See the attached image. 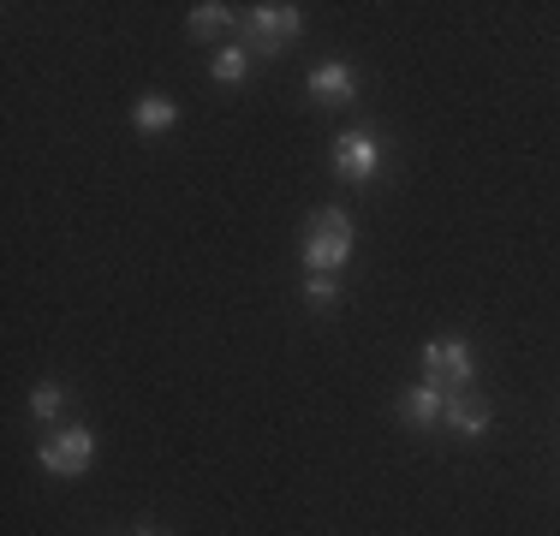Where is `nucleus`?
<instances>
[{"label":"nucleus","mask_w":560,"mask_h":536,"mask_svg":"<svg viewBox=\"0 0 560 536\" xmlns=\"http://www.w3.org/2000/svg\"><path fill=\"white\" fill-rule=\"evenodd\" d=\"M60 406H66V387L60 382H36L31 387V418H60Z\"/></svg>","instance_id":"12"},{"label":"nucleus","mask_w":560,"mask_h":536,"mask_svg":"<svg viewBox=\"0 0 560 536\" xmlns=\"http://www.w3.org/2000/svg\"><path fill=\"white\" fill-rule=\"evenodd\" d=\"M131 536H167V531H155V525H143V531H131Z\"/></svg>","instance_id":"14"},{"label":"nucleus","mask_w":560,"mask_h":536,"mask_svg":"<svg viewBox=\"0 0 560 536\" xmlns=\"http://www.w3.org/2000/svg\"><path fill=\"white\" fill-rule=\"evenodd\" d=\"M346 257H352V221H346V209L311 214V226H304V263H311V275H340Z\"/></svg>","instance_id":"1"},{"label":"nucleus","mask_w":560,"mask_h":536,"mask_svg":"<svg viewBox=\"0 0 560 536\" xmlns=\"http://www.w3.org/2000/svg\"><path fill=\"white\" fill-rule=\"evenodd\" d=\"M442 423L453 429V435L477 441V435H489V423H495V411H489L483 399H471V394H447V411H442Z\"/></svg>","instance_id":"8"},{"label":"nucleus","mask_w":560,"mask_h":536,"mask_svg":"<svg viewBox=\"0 0 560 536\" xmlns=\"http://www.w3.org/2000/svg\"><path fill=\"white\" fill-rule=\"evenodd\" d=\"M36 459H43L48 477H78V471H90V459H96V435H90V429H60V435L43 441Z\"/></svg>","instance_id":"4"},{"label":"nucleus","mask_w":560,"mask_h":536,"mask_svg":"<svg viewBox=\"0 0 560 536\" xmlns=\"http://www.w3.org/2000/svg\"><path fill=\"white\" fill-rule=\"evenodd\" d=\"M304 90H311L323 107H346V102H358V72H352V60H323L311 78H304Z\"/></svg>","instance_id":"6"},{"label":"nucleus","mask_w":560,"mask_h":536,"mask_svg":"<svg viewBox=\"0 0 560 536\" xmlns=\"http://www.w3.org/2000/svg\"><path fill=\"white\" fill-rule=\"evenodd\" d=\"M245 72H250V48H215V60H209L215 84H245Z\"/></svg>","instance_id":"11"},{"label":"nucleus","mask_w":560,"mask_h":536,"mask_svg":"<svg viewBox=\"0 0 560 536\" xmlns=\"http://www.w3.org/2000/svg\"><path fill=\"white\" fill-rule=\"evenodd\" d=\"M304 299H311V311H335V304H340V280L335 275H311Z\"/></svg>","instance_id":"13"},{"label":"nucleus","mask_w":560,"mask_h":536,"mask_svg":"<svg viewBox=\"0 0 560 536\" xmlns=\"http://www.w3.org/2000/svg\"><path fill=\"white\" fill-rule=\"evenodd\" d=\"M423 382H435L442 394H471L477 382V352L465 340H453V334H442V340L423 346Z\"/></svg>","instance_id":"2"},{"label":"nucleus","mask_w":560,"mask_h":536,"mask_svg":"<svg viewBox=\"0 0 560 536\" xmlns=\"http://www.w3.org/2000/svg\"><path fill=\"white\" fill-rule=\"evenodd\" d=\"M335 173L352 185H370L382 173V138L376 131H340L335 138Z\"/></svg>","instance_id":"5"},{"label":"nucleus","mask_w":560,"mask_h":536,"mask_svg":"<svg viewBox=\"0 0 560 536\" xmlns=\"http://www.w3.org/2000/svg\"><path fill=\"white\" fill-rule=\"evenodd\" d=\"M238 24V12L233 7H221V0H203V7H191V36H221V31H233Z\"/></svg>","instance_id":"10"},{"label":"nucleus","mask_w":560,"mask_h":536,"mask_svg":"<svg viewBox=\"0 0 560 536\" xmlns=\"http://www.w3.org/2000/svg\"><path fill=\"white\" fill-rule=\"evenodd\" d=\"M304 31V12L292 0H275V7H250L245 12V36H250V54H280L292 48Z\"/></svg>","instance_id":"3"},{"label":"nucleus","mask_w":560,"mask_h":536,"mask_svg":"<svg viewBox=\"0 0 560 536\" xmlns=\"http://www.w3.org/2000/svg\"><path fill=\"white\" fill-rule=\"evenodd\" d=\"M131 126H138V131H173V126H179V102L155 90V96H143L138 107H131Z\"/></svg>","instance_id":"9"},{"label":"nucleus","mask_w":560,"mask_h":536,"mask_svg":"<svg viewBox=\"0 0 560 536\" xmlns=\"http://www.w3.org/2000/svg\"><path fill=\"white\" fill-rule=\"evenodd\" d=\"M442 411H447V394L435 382H418V387L399 394V418H406L411 429H435V423H442Z\"/></svg>","instance_id":"7"}]
</instances>
